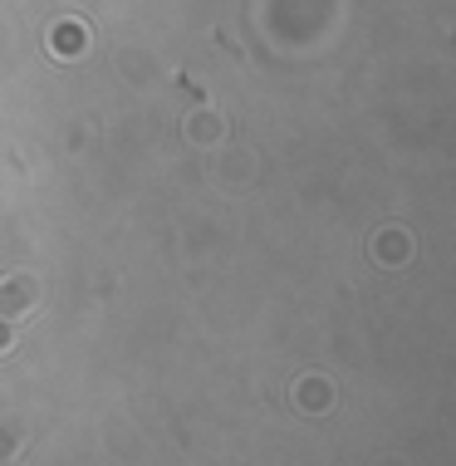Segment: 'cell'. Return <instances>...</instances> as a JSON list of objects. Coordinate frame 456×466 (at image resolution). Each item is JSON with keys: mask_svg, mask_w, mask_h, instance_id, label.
<instances>
[{"mask_svg": "<svg viewBox=\"0 0 456 466\" xmlns=\"http://www.w3.org/2000/svg\"><path fill=\"white\" fill-rule=\"evenodd\" d=\"M35 299V280L30 275H10L6 285H0V304H30Z\"/></svg>", "mask_w": 456, "mask_h": 466, "instance_id": "obj_1", "label": "cell"}]
</instances>
